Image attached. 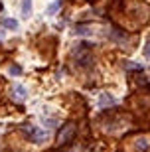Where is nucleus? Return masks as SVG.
Wrapping results in <instances>:
<instances>
[{
    "mask_svg": "<svg viewBox=\"0 0 150 152\" xmlns=\"http://www.w3.org/2000/svg\"><path fill=\"white\" fill-rule=\"evenodd\" d=\"M32 14V0H22V16L30 18Z\"/></svg>",
    "mask_w": 150,
    "mask_h": 152,
    "instance_id": "39448f33",
    "label": "nucleus"
},
{
    "mask_svg": "<svg viewBox=\"0 0 150 152\" xmlns=\"http://www.w3.org/2000/svg\"><path fill=\"white\" fill-rule=\"evenodd\" d=\"M8 71H10L12 75H18V73H20V71H22V67H20V65H14V63H12V65H10V69H8Z\"/></svg>",
    "mask_w": 150,
    "mask_h": 152,
    "instance_id": "9d476101",
    "label": "nucleus"
},
{
    "mask_svg": "<svg viewBox=\"0 0 150 152\" xmlns=\"http://www.w3.org/2000/svg\"><path fill=\"white\" fill-rule=\"evenodd\" d=\"M24 132H26V136H28L34 144H40V142H44L45 138H48V134H45L44 130L38 129V126H34V124H26V126H24Z\"/></svg>",
    "mask_w": 150,
    "mask_h": 152,
    "instance_id": "f257e3e1",
    "label": "nucleus"
},
{
    "mask_svg": "<svg viewBox=\"0 0 150 152\" xmlns=\"http://www.w3.org/2000/svg\"><path fill=\"white\" fill-rule=\"evenodd\" d=\"M73 136H75V126L73 124H65V130L59 132L57 140H59V144H67V142L73 140Z\"/></svg>",
    "mask_w": 150,
    "mask_h": 152,
    "instance_id": "f03ea898",
    "label": "nucleus"
},
{
    "mask_svg": "<svg viewBox=\"0 0 150 152\" xmlns=\"http://www.w3.org/2000/svg\"><path fill=\"white\" fill-rule=\"evenodd\" d=\"M113 103H115L113 95H109V93H103V95H101V101H99V107H107V105H113Z\"/></svg>",
    "mask_w": 150,
    "mask_h": 152,
    "instance_id": "423d86ee",
    "label": "nucleus"
},
{
    "mask_svg": "<svg viewBox=\"0 0 150 152\" xmlns=\"http://www.w3.org/2000/svg\"><path fill=\"white\" fill-rule=\"evenodd\" d=\"M122 67H124V69H136V71H142V65H140V63H130V61H124V63H122Z\"/></svg>",
    "mask_w": 150,
    "mask_h": 152,
    "instance_id": "6e6552de",
    "label": "nucleus"
},
{
    "mask_svg": "<svg viewBox=\"0 0 150 152\" xmlns=\"http://www.w3.org/2000/svg\"><path fill=\"white\" fill-rule=\"evenodd\" d=\"M144 56L150 59V38H148V42H146V45H144Z\"/></svg>",
    "mask_w": 150,
    "mask_h": 152,
    "instance_id": "9b49d317",
    "label": "nucleus"
},
{
    "mask_svg": "<svg viewBox=\"0 0 150 152\" xmlns=\"http://www.w3.org/2000/svg\"><path fill=\"white\" fill-rule=\"evenodd\" d=\"M0 26L6 30H16L18 28V20H14V18H2L0 20Z\"/></svg>",
    "mask_w": 150,
    "mask_h": 152,
    "instance_id": "20e7f679",
    "label": "nucleus"
},
{
    "mask_svg": "<svg viewBox=\"0 0 150 152\" xmlns=\"http://www.w3.org/2000/svg\"><path fill=\"white\" fill-rule=\"evenodd\" d=\"M0 10H2V2H0Z\"/></svg>",
    "mask_w": 150,
    "mask_h": 152,
    "instance_id": "f8f14e48",
    "label": "nucleus"
},
{
    "mask_svg": "<svg viewBox=\"0 0 150 152\" xmlns=\"http://www.w3.org/2000/svg\"><path fill=\"white\" fill-rule=\"evenodd\" d=\"M26 95H28V91H26V87L20 83H16L14 87H12V99H16V101H24L26 99Z\"/></svg>",
    "mask_w": 150,
    "mask_h": 152,
    "instance_id": "7ed1b4c3",
    "label": "nucleus"
},
{
    "mask_svg": "<svg viewBox=\"0 0 150 152\" xmlns=\"http://www.w3.org/2000/svg\"><path fill=\"white\" fill-rule=\"evenodd\" d=\"M136 148H138V150H146V148H148L144 138H138V140H136Z\"/></svg>",
    "mask_w": 150,
    "mask_h": 152,
    "instance_id": "1a4fd4ad",
    "label": "nucleus"
},
{
    "mask_svg": "<svg viewBox=\"0 0 150 152\" xmlns=\"http://www.w3.org/2000/svg\"><path fill=\"white\" fill-rule=\"evenodd\" d=\"M59 8H61V0H56V2H51V4L48 6L45 14H50V16H51V14H56V12L59 10Z\"/></svg>",
    "mask_w": 150,
    "mask_h": 152,
    "instance_id": "0eeeda50",
    "label": "nucleus"
}]
</instances>
